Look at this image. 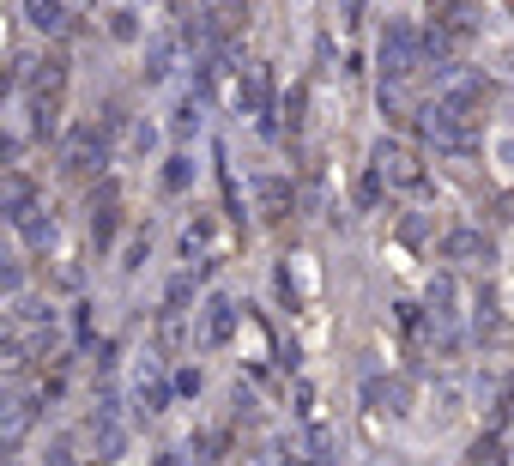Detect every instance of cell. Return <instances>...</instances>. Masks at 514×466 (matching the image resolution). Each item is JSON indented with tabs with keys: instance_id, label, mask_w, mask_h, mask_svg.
Segmentation results:
<instances>
[{
	"instance_id": "ac0fdd59",
	"label": "cell",
	"mask_w": 514,
	"mask_h": 466,
	"mask_svg": "<svg viewBox=\"0 0 514 466\" xmlns=\"http://www.w3.org/2000/svg\"><path fill=\"white\" fill-rule=\"evenodd\" d=\"M363 6H369V0H339V24H345V31L363 24Z\"/></svg>"
},
{
	"instance_id": "ba28073f",
	"label": "cell",
	"mask_w": 514,
	"mask_h": 466,
	"mask_svg": "<svg viewBox=\"0 0 514 466\" xmlns=\"http://www.w3.org/2000/svg\"><path fill=\"white\" fill-rule=\"evenodd\" d=\"M31 212H37V188H31V176L6 170V224H24Z\"/></svg>"
},
{
	"instance_id": "5bb4252c",
	"label": "cell",
	"mask_w": 514,
	"mask_h": 466,
	"mask_svg": "<svg viewBox=\"0 0 514 466\" xmlns=\"http://www.w3.org/2000/svg\"><path fill=\"white\" fill-rule=\"evenodd\" d=\"M188 182H194V158H188V152H176V158H170V170H164V188H170V194H182Z\"/></svg>"
},
{
	"instance_id": "7a4b0ae2",
	"label": "cell",
	"mask_w": 514,
	"mask_h": 466,
	"mask_svg": "<svg viewBox=\"0 0 514 466\" xmlns=\"http://www.w3.org/2000/svg\"><path fill=\"white\" fill-rule=\"evenodd\" d=\"M134 405H145V412H164L170 405V376H164L158 351H145L134 369Z\"/></svg>"
},
{
	"instance_id": "e0dca14e",
	"label": "cell",
	"mask_w": 514,
	"mask_h": 466,
	"mask_svg": "<svg viewBox=\"0 0 514 466\" xmlns=\"http://www.w3.org/2000/svg\"><path fill=\"white\" fill-rule=\"evenodd\" d=\"M42 466H73V436H55L49 454H42Z\"/></svg>"
},
{
	"instance_id": "9a60e30c",
	"label": "cell",
	"mask_w": 514,
	"mask_h": 466,
	"mask_svg": "<svg viewBox=\"0 0 514 466\" xmlns=\"http://www.w3.org/2000/svg\"><path fill=\"white\" fill-rule=\"evenodd\" d=\"M109 37H116V42H134V37H139L134 6H116V13H109Z\"/></svg>"
},
{
	"instance_id": "7c38bea8",
	"label": "cell",
	"mask_w": 514,
	"mask_h": 466,
	"mask_svg": "<svg viewBox=\"0 0 514 466\" xmlns=\"http://www.w3.org/2000/svg\"><path fill=\"white\" fill-rule=\"evenodd\" d=\"M430 309H435V322H442V327H448V322L460 315V309H454V279H448V273L435 279V291H430Z\"/></svg>"
},
{
	"instance_id": "2e32d148",
	"label": "cell",
	"mask_w": 514,
	"mask_h": 466,
	"mask_svg": "<svg viewBox=\"0 0 514 466\" xmlns=\"http://www.w3.org/2000/svg\"><path fill=\"white\" fill-rule=\"evenodd\" d=\"M206 243H212V224H206V219H194L188 230H182V248H188V255H194V248H206Z\"/></svg>"
},
{
	"instance_id": "277c9868",
	"label": "cell",
	"mask_w": 514,
	"mask_h": 466,
	"mask_svg": "<svg viewBox=\"0 0 514 466\" xmlns=\"http://www.w3.org/2000/svg\"><path fill=\"white\" fill-rule=\"evenodd\" d=\"M442 255H448V261H460V266H491V261H496V248H491V237H484V230H448Z\"/></svg>"
},
{
	"instance_id": "30bf717a",
	"label": "cell",
	"mask_w": 514,
	"mask_h": 466,
	"mask_svg": "<svg viewBox=\"0 0 514 466\" xmlns=\"http://www.w3.org/2000/svg\"><path fill=\"white\" fill-rule=\"evenodd\" d=\"M363 400L376 405V412H381V405H388V412H406V387H399V382H369V387H363Z\"/></svg>"
},
{
	"instance_id": "6da1fadb",
	"label": "cell",
	"mask_w": 514,
	"mask_h": 466,
	"mask_svg": "<svg viewBox=\"0 0 514 466\" xmlns=\"http://www.w3.org/2000/svg\"><path fill=\"white\" fill-rule=\"evenodd\" d=\"M417 67H424V37H417V24L406 19H388V37H381V79H412Z\"/></svg>"
},
{
	"instance_id": "8fae6325",
	"label": "cell",
	"mask_w": 514,
	"mask_h": 466,
	"mask_svg": "<svg viewBox=\"0 0 514 466\" xmlns=\"http://www.w3.org/2000/svg\"><path fill=\"white\" fill-rule=\"evenodd\" d=\"M31 418H37V412H31V400H13V405H6V448H19V443H24Z\"/></svg>"
},
{
	"instance_id": "4fadbf2b",
	"label": "cell",
	"mask_w": 514,
	"mask_h": 466,
	"mask_svg": "<svg viewBox=\"0 0 514 466\" xmlns=\"http://www.w3.org/2000/svg\"><path fill=\"white\" fill-rule=\"evenodd\" d=\"M19 230H24V243H31V248H49V243H55V219H49V212H31Z\"/></svg>"
},
{
	"instance_id": "3957f363",
	"label": "cell",
	"mask_w": 514,
	"mask_h": 466,
	"mask_svg": "<svg viewBox=\"0 0 514 466\" xmlns=\"http://www.w3.org/2000/svg\"><path fill=\"white\" fill-rule=\"evenodd\" d=\"M91 443H98V461H116L121 448H127V430H121L116 400H103L98 412H91Z\"/></svg>"
},
{
	"instance_id": "9c48e42d",
	"label": "cell",
	"mask_w": 514,
	"mask_h": 466,
	"mask_svg": "<svg viewBox=\"0 0 514 466\" xmlns=\"http://www.w3.org/2000/svg\"><path fill=\"white\" fill-rule=\"evenodd\" d=\"M24 19L55 37V31H67V0H24Z\"/></svg>"
},
{
	"instance_id": "52a82bcc",
	"label": "cell",
	"mask_w": 514,
	"mask_h": 466,
	"mask_svg": "<svg viewBox=\"0 0 514 466\" xmlns=\"http://www.w3.org/2000/svg\"><path fill=\"white\" fill-rule=\"evenodd\" d=\"M376 170L388 176V182H417V158L406 152V145H394V140L376 145Z\"/></svg>"
},
{
	"instance_id": "8992f818",
	"label": "cell",
	"mask_w": 514,
	"mask_h": 466,
	"mask_svg": "<svg viewBox=\"0 0 514 466\" xmlns=\"http://www.w3.org/2000/svg\"><path fill=\"white\" fill-rule=\"evenodd\" d=\"M237 322H242V309L230 297H212L206 303V345H230L237 340Z\"/></svg>"
},
{
	"instance_id": "5b68a950",
	"label": "cell",
	"mask_w": 514,
	"mask_h": 466,
	"mask_svg": "<svg viewBox=\"0 0 514 466\" xmlns=\"http://www.w3.org/2000/svg\"><path fill=\"white\" fill-rule=\"evenodd\" d=\"M176 49H182L176 31H152V42H145V85H164L176 73Z\"/></svg>"
}]
</instances>
